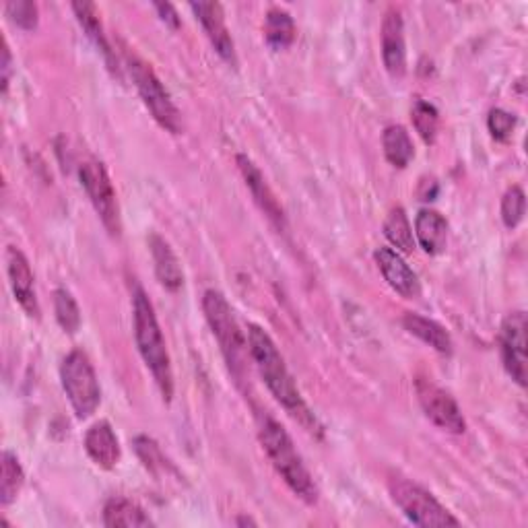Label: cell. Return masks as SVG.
Instances as JSON below:
<instances>
[{
  "instance_id": "1",
  "label": "cell",
  "mask_w": 528,
  "mask_h": 528,
  "mask_svg": "<svg viewBox=\"0 0 528 528\" xmlns=\"http://www.w3.org/2000/svg\"><path fill=\"white\" fill-rule=\"evenodd\" d=\"M248 349H250V357L254 359L264 384H267V388L275 396V401L283 405L289 415L300 419L310 429V432H316L314 429L316 419L310 413L308 405L304 403L300 388H297L293 376L289 374L285 359L279 353L275 341L269 337L267 330L256 324H250L248 326Z\"/></svg>"
},
{
  "instance_id": "2",
  "label": "cell",
  "mask_w": 528,
  "mask_h": 528,
  "mask_svg": "<svg viewBox=\"0 0 528 528\" xmlns=\"http://www.w3.org/2000/svg\"><path fill=\"white\" fill-rule=\"evenodd\" d=\"M132 318H135V339L139 353L145 361V366L151 370L163 399L172 401L174 396V372L168 347L159 328L153 304L149 302L147 293L141 287H135L132 293Z\"/></svg>"
},
{
  "instance_id": "3",
  "label": "cell",
  "mask_w": 528,
  "mask_h": 528,
  "mask_svg": "<svg viewBox=\"0 0 528 528\" xmlns=\"http://www.w3.org/2000/svg\"><path fill=\"white\" fill-rule=\"evenodd\" d=\"M260 444L264 452H267L269 460L273 462L275 471L281 475V479L297 498L304 500L306 504H316L318 487L308 467L304 465L300 452L295 450L287 429L279 421L264 417L260 423Z\"/></svg>"
},
{
  "instance_id": "4",
  "label": "cell",
  "mask_w": 528,
  "mask_h": 528,
  "mask_svg": "<svg viewBox=\"0 0 528 528\" xmlns=\"http://www.w3.org/2000/svg\"><path fill=\"white\" fill-rule=\"evenodd\" d=\"M203 312L221 347V353L227 361L229 370L234 372L238 380H242L246 370V355L250 353V349H248V337H244L242 328L234 316V310H231L229 302L225 300V295L221 291L209 289L203 295Z\"/></svg>"
},
{
  "instance_id": "5",
  "label": "cell",
  "mask_w": 528,
  "mask_h": 528,
  "mask_svg": "<svg viewBox=\"0 0 528 528\" xmlns=\"http://www.w3.org/2000/svg\"><path fill=\"white\" fill-rule=\"evenodd\" d=\"M124 60H126L128 75H130L132 83H135V87L143 99V104L147 106V110L151 112L155 122L161 128L172 132V135H180L182 128H184L182 126V114L176 108L168 89L163 87V83L159 81V77L151 69V64H147L141 56H137L135 52H130L128 48L124 52Z\"/></svg>"
},
{
  "instance_id": "6",
  "label": "cell",
  "mask_w": 528,
  "mask_h": 528,
  "mask_svg": "<svg viewBox=\"0 0 528 528\" xmlns=\"http://www.w3.org/2000/svg\"><path fill=\"white\" fill-rule=\"evenodd\" d=\"M60 382L79 419H87L97 411L99 403H102V388H99L97 374L87 353L75 349L64 357L60 366Z\"/></svg>"
},
{
  "instance_id": "7",
  "label": "cell",
  "mask_w": 528,
  "mask_h": 528,
  "mask_svg": "<svg viewBox=\"0 0 528 528\" xmlns=\"http://www.w3.org/2000/svg\"><path fill=\"white\" fill-rule=\"evenodd\" d=\"M388 489L394 504L403 510V514L417 526H460V520L454 518L432 493L421 485L394 475L388 479Z\"/></svg>"
},
{
  "instance_id": "8",
  "label": "cell",
  "mask_w": 528,
  "mask_h": 528,
  "mask_svg": "<svg viewBox=\"0 0 528 528\" xmlns=\"http://www.w3.org/2000/svg\"><path fill=\"white\" fill-rule=\"evenodd\" d=\"M79 180L89 196L95 213L99 215V219H102V223L108 227L112 236H120L118 198H116L112 180L108 176V170L104 168V163L95 161V159L81 163Z\"/></svg>"
},
{
  "instance_id": "9",
  "label": "cell",
  "mask_w": 528,
  "mask_h": 528,
  "mask_svg": "<svg viewBox=\"0 0 528 528\" xmlns=\"http://www.w3.org/2000/svg\"><path fill=\"white\" fill-rule=\"evenodd\" d=\"M417 399L425 413V417L438 425L440 429L448 434H465L467 432V421L462 415L458 403L452 399V394L434 384L432 380L419 378L415 382Z\"/></svg>"
},
{
  "instance_id": "10",
  "label": "cell",
  "mask_w": 528,
  "mask_h": 528,
  "mask_svg": "<svg viewBox=\"0 0 528 528\" xmlns=\"http://www.w3.org/2000/svg\"><path fill=\"white\" fill-rule=\"evenodd\" d=\"M504 368L518 386H526V314L512 312L500 328Z\"/></svg>"
},
{
  "instance_id": "11",
  "label": "cell",
  "mask_w": 528,
  "mask_h": 528,
  "mask_svg": "<svg viewBox=\"0 0 528 528\" xmlns=\"http://www.w3.org/2000/svg\"><path fill=\"white\" fill-rule=\"evenodd\" d=\"M382 60L390 77L403 79L407 73L405 23L399 9H388L382 21Z\"/></svg>"
},
{
  "instance_id": "12",
  "label": "cell",
  "mask_w": 528,
  "mask_h": 528,
  "mask_svg": "<svg viewBox=\"0 0 528 528\" xmlns=\"http://www.w3.org/2000/svg\"><path fill=\"white\" fill-rule=\"evenodd\" d=\"M192 13L196 19L201 21L207 38L211 40L215 52L231 66H238V56H236V44L225 23V13L219 3H192L190 5Z\"/></svg>"
},
{
  "instance_id": "13",
  "label": "cell",
  "mask_w": 528,
  "mask_h": 528,
  "mask_svg": "<svg viewBox=\"0 0 528 528\" xmlns=\"http://www.w3.org/2000/svg\"><path fill=\"white\" fill-rule=\"evenodd\" d=\"M7 273L11 281V289L15 293V300L29 316H40V304L36 295V283H33V273L29 267L27 256L11 246L7 250Z\"/></svg>"
},
{
  "instance_id": "14",
  "label": "cell",
  "mask_w": 528,
  "mask_h": 528,
  "mask_svg": "<svg viewBox=\"0 0 528 528\" xmlns=\"http://www.w3.org/2000/svg\"><path fill=\"white\" fill-rule=\"evenodd\" d=\"M238 168L246 180V186L250 188L252 196L256 205L262 209V213L267 215L279 229H285V211L279 205L275 192L271 190V186L264 180L262 172L258 170V165L248 157V155H238Z\"/></svg>"
},
{
  "instance_id": "15",
  "label": "cell",
  "mask_w": 528,
  "mask_h": 528,
  "mask_svg": "<svg viewBox=\"0 0 528 528\" xmlns=\"http://www.w3.org/2000/svg\"><path fill=\"white\" fill-rule=\"evenodd\" d=\"M374 256L384 281L396 293H401L403 297H417L421 293L419 277L413 273V269L403 260L399 252H394L392 248H378Z\"/></svg>"
},
{
  "instance_id": "16",
  "label": "cell",
  "mask_w": 528,
  "mask_h": 528,
  "mask_svg": "<svg viewBox=\"0 0 528 528\" xmlns=\"http://www.w3.org/2000/svg\"><path fill=\"white\" fill-rule=\"evenodd\" d=\"M85 450L102 469H114L120 460V442L108 421L93 423L85 434Z\"/></svg>"
},
{
  "instance_id": "17",
  "label": "cell",
  "mask_w": 528,
  "mask_h": 528,
  "mask_svg": "<svg viewBox=\"0 0 528 528\" xmlns=\"http://www.w3.org/2000/svg\"><path fill=\"white\" fill-rule=\"evenodd\" d=\"M149 248H151V256L155 262V275L159 283L168 291H178L184 285V271L172 246L165 242L159 234H151Z\"/></svg>"
},
{
  "instance_id": "18",
  "label": "cell",
  "mask_w": 528,
  "mask_h": 528,
  "mask_svg": "<svg viewBox=\"0 0 528 528\" xmlns=\"http://www.w3.org/2000/svg\"><path fill=\"white\" fill-rule=\"evenodd\" d=\"M415 236L427 254H442L448 244V221L434 209H421L415 219Z\"/></svg>"
},
{
  "instance_id": "19",
  "label": "cell",
  "mask_w": 528,
  "mask_h": 528,
  "mask_svg": "<svg viewBox=\"0 0 528 528\" xmlns=\"http://www.w3.org/2000/svg\"><path fill=\"white\" fill-rule=\"evenodd\" d=\"M403 326L409 330L413 337H417L425 345L436 349L438 353H444V355L452 353V347H454L452 337L440 322L429 320V318L413 314V312H407L403 316Z\"/></svg>"
},
{
  "instance_id": "20",
  "label": "cell",
  "mask_w": 528,
  "mask_h": 528,
  "mask_svg": "<svg viewBox=\"0 0 528 528\" xmlns=\"http://www.w3.org/2000/svg\"><path fill=\"white\" fill-rule=\"evenodd\" d=\"M104 524L108 528H139L153 526V520L139 504L126 498H112L104 506Z\"/></svg>"
},
{
  "instance_id": "21",
  "label": "cell",
  "mask_w": 528,
  "mask_h": 528,
  "mask_svg": "<svg viewBox=\"0 0 528 528\" xmlns=\"http://www.w3.org/2000/svg\"><path fill=\"white\" fill-rule=\"evenodd\" d=\"M382 147L388 163H392L394 168H407L411 159L415 157V147L409 137V132L401 124H392L386 126L384 135H382Z\"/></svg>"
},
{
  "instance_id": "22",
  "label": "cell",
  "mask_w": 528,
  "mask_h": 528,
  "mask_svg": "<svg viewBox=\"0 0 528 528\" xmlns=\"http://www.w3.org/2000/svg\"><path fill=\"white\" fill-rule=\"evenodd\" d=\"M264 40L273 50H285L295 40V23L283 9H271L264 17Z\"/></svg>"
},
{
  "instance_id": "23",
  "label": "cell",
  "mask_w": 528,
  "mask_h": 528,
  "mask_svg": "<svg viewBox=\"0 0 528 528\" xmlns=\"http://www.w3.org/2000/svg\"><path fill=\"white\" fill-rule=\"evenodd\" d=\"M384 236L386 240L396 248V252L411 254L415 250V238H413V227L409 223V217L403 207H394L386 221H384Z\"/></svg>"
},
{
  "instance_id": "24",
  "label": "cell",
  "mask_w": 528,
  "mask_h": 528,
  "mask_svg": "<svg viewBox=\"0 0 528 528\" xmlns=\"http://www.w3.org/2000/svg\"><path fill=\"white\" fill-rule=\"evenodd\" d=\"M3 479H0V504L9 506L17 500V495L25 483V475L23 469L19 465V458L13 452H3Z\"/></svg>"
},
{
  "instance_id": "25",
  "label": "cell",
  "mask_w": 528,
  "mask_h": 528,
  "mask_svg": "<svg viewBox=\"0 0 528 528\" xmlns=\"http://www.w3.org/2000/svg\"><path fill=\"white\" fill-rule=\"evenodd\" d=\"M73 11L77 15V21L81 23V27L85 29L87 36L93 40V44L104 52V56L108 60H112V48L106 40V33L102 27V21H99V13L97 7L93 3H75Z\"/></svg>"
},
{
  "instance_id": "26",
  "label": "cell",
  "mask_w": 528,
  "mask_h": 528,
  "mask_svg": "<svg viewBox=\"0 0 528 528\" xmlns=\"http://www.w3.org/2000/svg\"><path fill=\"white\" fill-rule=\"evenodd\" d=\"M54 312L56 320L64 333L75 335L81 328V310L69 289H56L54 293Z\"/></svg>"
},
{
  "instance_id": "27",
  "label": "cell",
  "mask_w": 528,
  "mask_h": 528,
  "mask_svg": "<svg viewBox=\"0 0 528 528\" xmlns=\"http://www.w3.org/2000/svg\"><path fill=\"white\" fill-rule=\"evenodd\" d=\"M411 120H413L415 130L419 132V137L427 145H432L436 141L438 122H440V116H438L436 106L427 104V102H423V99H419V102H415V106L411 110Z\"/></svg>"
},
{
  "instance_id": "28",
  "label": "cell",
  "mask_w": 528,
  "mask_h": 528,
  "mask_svg": "<svg viewBox=\"0 0 528 528\" xmlns=\"http://www.w3.org/2000/svg\"><path fill=\"white\" fill-rule=\"evenodd\" d=\"M526 213V196L520 186H512L506 190L502 198V221L508 229L518 227Z\"/></svg>"
},
{
  "instance_id": "29",
  "label": "cell",
  "mask_w": 528,
  "mask_h": 528,
  "mask_svg": "<svg viewBox=\"0 0 528 528\" xmlns=\"http://www.w3.org/2000/svg\"><path fill=\"white\" fill-rule=\"evenodd\" d=\"M5 11H7L9 19L25 31H31V29L38 27L40 11H38V5L31 3V0H17V3H9L5 7Z\"/></svg>"
},
{
  "instance_id": "30",
  "label": "cell",
  "mask_w": 528,
  "mask_h": 528,
  "mask_svg": "<svg viewBox=\"0 0 528 528\" xmlns=\"http://www.w3.org/2000/svg\"><path fill=\"white\" fill-rule=\"evenodd\" d=\"M487 128L495 141H508L516 128V116L502 108H495L487 116Z\"/></svg>"
},
{
  "instance_id": "31",
  "label": "cell",
  "mask_w": 528,
  "mask_h": 528,
  "mask_svg": "<svg viewBox=\"0 0 528 528\" xmlns=\"http://www.w3.org/2000/svg\"><path fill=\"white\" fill-rule=\"evenodd\" d=\"M135 448H137L141 460L145 462V467L151 469L153 473H157V469L165 471V467H168V460L163 458L161 450L157 448V444L151 438H145V436L137 438L135 440Z\"/></svg>"
},
{
  "instance_id": "32",
  "label": "cell",
  "mask_w": 528,
  "mask_h": 528,
  "mask_svg": "<svg viewBox=\"0 0 528 528\" xmlns=\"http://www.w3.org/2000/svg\"><path fill=\"white\" fill-rule=\"evenodd\" d=\"M0 71H3V95H7L11 73H13V56H11V48L7 40H3V64H0Z\"/></svg>"
},
{
  "instance_id": "33",
  "label": "cell",
  "mask_w": 528,
  "mask_h": 528,
  "mask_svg": "<svg viewBox=\"0 0 528 528\" xmlns=\"http://www.w3.org/2000/svg\"><path fill=\"white\" fill-rule=\"evenodd\" d=\"M153 9L159 13V19L165 23V25H170V27H180V17L176 13V9L170 5V3H155Z\"/></svg>"
},
{
  "instance_id": "34",
  "label": "cell",
  "mask_w": 528,
  "mask_h": 528,
  "mask_svg": "<svg viewBox=\"0 0 528 528\" xmlns=\"http://www.w3.org/2000/svg\"><path fill=\"white\" fill-rule=\"evenodd\" d=\"M238 524H256V522H254V520H250V518H240V520H238Z\"/></svg>"
}]
</instances>
